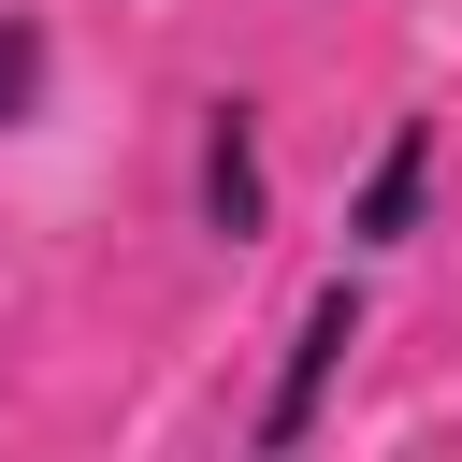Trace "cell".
<instances>
[{"instance_id": "cell-1", "label": "cell", "mask_w": 462, "mask_h": 462, "mask_svg": "<svg viewBox=\"0 0 462 462\" xmlns=\"http://www.w3.org/2000/svg\"><path fill=\"white\" fill-rule=\"evenodd\" d=\"M173 217H188L217 260H260V245L289 231V144H274V101H260V87H217V101L188 116Z\"/></svg>"}, {"instance_id": "cell-2", "label": "cell", "mask_w": 462, "mask_h": 462, "mask_svg": "<svg viewBox=\"0 0 462 462\" xmlns=\"http://www.w3.org/2000/svg\"><path fill=\"white\" fill-rule=\"evenodd\" d=\"M375 303H390L375 260H332V274L289 303V332H274V390L245 404V448H303V433L346 404V375H361V346H375Z\"/></svg>"}, {"instance_id": "cell-3", "label": "cell", "mask_w": 462, "mask_h": 462, "mask_svg": "<svg viewBox=\"0 0 462 462\" xmlns=\"http://www.w3.org/2000/svg\"><path fill=\"white\" fill-rule=\"evenodd\" d=\"M433 202H448V116L433 101H404L375 144H361V173H346V202H332V260H419V231H433Z\"/></svg>"}, {"instance_id": "cell-4", "label": "cell", "mask_w": 462, "mask_h": 462, "mask_svg": "<svg viewBox=\"0 0 462 462\" xmlns=\"http://www.w3.org/2000/svg\"><path fill=\"white\" fill-rule=\"evenodd\" d=\"M58 87H72L58 14H43V0H0V144H29V130L58 116Z\"/></svg>"}]
</instances>
